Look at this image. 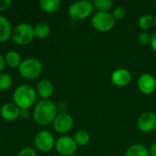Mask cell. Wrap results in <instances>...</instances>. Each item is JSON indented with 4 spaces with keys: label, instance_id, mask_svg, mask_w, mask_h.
Segmentation results:
<instances>
[{
    "label": "cell",
    "instance_id": "obj_18",
    "mask_svg": "<svg viewBox=\"0 0 156 156\" xmlns=\"http://www.w3.org/2000/svg\"><path fill=\"white\" fill-rule=\"evenodd\" d=\"M124 156H150L149 149L143 144H133L126 150Z\"/></svg>",
    "mask_w": 156,
    "mask_h": 156
},
{
    "label": "cell",
    "instance_id": "obj_15",
    "mask_svg": "<svg viewBox=\"0 0 156 156\" xmlns=\"http://www.w3.org/2000/svg\"><path fill=\"white\" fill-rule=\"evenodd\" d=\"M12 26L10 21L3 16H0V42H5L12 37Z\"/></svg>",
    "mask_w": 156,
    "mask_h": 156
},
{
    "label": "cell",
    "instance_id": "obj_30",
    "mask_svg": "<svg viewBox=\"0 0 156 156\" xmlns=\"http://www.w3.org/2000/svg\"><path fill=\"white\" fill-rule=\"evenodd\" d=\"M149 154H150V156H156V142L150 146Z\"/></svg>",
    "mask_w": 156,
    "mask_h": 156
},
{
    "label": "cell",
    "instance_id": "obj_34",
    "mask_svg": "<svg viewBox=\"0 0 156 156\" xmlns=\"http://www.w3.org/2000/svg\"><path fill=\"white\" fill-rule=\"evenodd\" d=\"M0 143H1V138H0Z\"/></svg>",
    "mask_w": 156,
    "mask_h": 156
},
{
    "label": "cell",
    "instance_id": "obj_32",
    "mask_svg": "<svg viewBox=\"0 0 156 156\" xmlns=\"http://www.w3.org/2000/svg\"><path fill=\"white\" fill-rule=\"evenodd\" d=\"M5 58L2 55H0V73H2L3 69H5Z\"/></svg>",
    "mask_w": 156,
    "mask_h": 156
},
{
    "label": "cell",
    "instance_id": "obj_21",
    "mask_svg": "<svg viewBox=\"0 0 156 156\" xmlns=\"http://www.w3.org/2000/svg\"><path fill=\"white\" fill-rule=\"evenodd\" d=\"M138 26L143 31H147L154 26V16L149 14L141 16L138 19Z\"/></svg>",
    "mask_w": 156,
    "mask_h": 156
},
{
    "label": "cell",
    "instance_id": "obj_5",
    "mask_svg": "<svg viewBox=\"0 0 156 156\" xmlns=\"http://www.w3.org/2000/svg\"><path fill=\"white\" fill-rule=\"evenodd\" d=\"M94 10L91 2L81 0L72 3L68 9V14L72 20L78 21L89 17Z\"/></svg>",
    "mask_w": 156,
    "mask_h": 156
},
{
    "label": "cell",
    "instance_id": "obj_1",
    "mask_svg": "<svg viewBox=\"0 0 156 156\" xmlns=\"http://www.w3.org/2000/svg\"><path fill=\"white\" fill-rule=\"evenodd\" d=\"M57 115L56 104L50 100H41L36 104L33 111V119L40 126H48L53 123Z\"/></svg>",
    "mask_w": 156,
    "mask_h": 156
},
{
    "label": "cell",
    "instance_id": "obj_19",
    "mask_svg": "<svg viewBox=\"0 0 156 156\" xmlns=\"http://www.w3.org/2000/svg\"><path fill=\"white\" fill-rule=\"evenodd\" d=\"M73 139L78 146H86L90 142V134L86 130H79L75 133Z\"/></svg>",
    "mask_w": 156,
    "mask_h": 156
},
{
    "label": "cell",
    "instance_id": "obj_16",
    "mask_svg": "<svg viewBox=\"0 0 156 156\" xmlns=\"http://www.w3.org/2000/svg\"><path fill=\"white\" fill-rule=\"evenodd\" d=\"M4 58H5V65L8 66L9 68H13V69H16V68L17 69L19 67L20 63L22 62L20 54L15 50L7 51L5 53Z\"/></svg>",
    "mask_w": 156,
    "mask_h": 156
},
{
    "label": "cell",
    "instance_id": "obj_8",
    "mask_svg": "<svg viewBox=\"0 0 156 156\" xmlns=\"http://www.w3.org/2000/svg\"><path fill=\"white\" fill-rule=\"evenodd\" d=\"M55 149L60 155L71 156L76 153L78 145L72 137L63 135L58 138V140L56 141Z\"/></svg>",
    "mask_w": 156,
    "mask_h": 156
},
{
    "label": "cell",
    "instance_id": "obj_26",
    "mask_svg": "<svg viewBox=\"0 0 156 156\" xmlns=\"http://www.w3.org/2000/svg\"><path fill=\"white\" fill-rule=\"evenodd\" d=\"M17 156H37L36 151L31 148V147H25V148H22L18 154Z\"/></svg>",
    "mask_w": 156,
    "mask_h": 156
},
{
    "label": "cell",
    "instance_id": "obj_4",
    "mask_svg": "<svg viewBox=\"0 0 156 156\" xmlns=\"http://www.w3.org/2000/svg\"><path fill=\"white\" fill-rule=\"evenodd\" d=\"M11 37L17 45H28L35 37L34 27L27 23H20L13 28Z\"/></svg>",
    "mask_w": 156,
    "mask_h": 156
},
{
    "label": "cell",
    "instance_id": "obj_36",
    "mask_svg": "<svg viewBox=\"0 0 156 156\" xmlns=\"http://www.w3.org/2000/svg\"><path fill=\"white\" fill-rule=\"evenodd\" d=\"M155 115H156V114H155Z\"/></svg>",
    "mask_w": 156,
    "mask_h": 156
},
{
    "label": "cell",
    "instance_id": "obj_3",
    "mask_svg": "<svg viewBox=\"0 0 156 156\" xmlns=\"http://www.w3.org/2000/svg\"><path fill=\"white\" fill-rule=\"evenodd\" d=\"M17 69L22 78L26 80H34L41 74L43 66L40 60L35 58H28L22 60Z\"/></svg>",
    "mask_w": 156,
    "mask_h": 156
},
{
    "label": "cell",
    "instance_id": "obj_6",
    "mask_svg": "<svg viewBox=\"0 0 156 156\" xmlns=\"http://www.w3.org/2000/svg\"><path fill=\"white\" fill-rule=\"evenodd\" d=\"M91 25L95 30L105 33L113 28L115 19L110 12H97L91 17Z\"/></svg>",
    "mask_w": 156,
    "mask_h": 156
},
{
    "label": "cell",
    "instance_id": "obj_2",
    "mask_svg": "<svg viewBox=\"0 0 156 156\" xmlns=\"http://www.w3.org/2000/svg\"><path fill=\"white\" fill-rule=\"evenodd\" d=\"M37 92L36 90L28 85L22 84L16 88L13 92V102L19 109H29L36 102Z\"/></svg>",
    "mask_w": 156,
    "mask_h": 156
},
{
    "label": "cell",
    "instance_id": "obj_22",
    "mask_svg": "<svg viewBox=\"0 0 156 156\" xmlns=\"http://www.w3.org/2000/svg\"><path fill=\"white\" fill-rule=\"evenodd\" d=\"M92 5L97 12H109L113 5V2L112 0H94Z\"/></svg>",
    "mask_w": 156,
    "mask_h": 156
},
{
    "label": "cell",
    "instance_id": "obj_14",
    "mask_svg": "<svg viewBox=\"0 0 156 156\" xmlns=\"http://www.w3.org/2000/svg\"><path fill=\"white\" fill-rule=\"evenodd\" d=\"M36 92L37 95H38V97H40L43 101L49 100L54 93V85L48 80H42L37 85Z\"/></svg>",
    "mask_w": 156,
    "mask_h": 156
},
{
    "label": "cell",
    "instance_id": "obj_35",
    "mask_svg": "<svg viewBox=\"0 0 156 156\" xmlns=\"http://www.w3.org/2000/svg\"><path fill=\"white\" fill-rule=\"evenodd\" d=\"M155 3H156V1H155Z\"/></svg>",
    "mask_w": 156,
    "mask_h": 156
},
{
    "label": "cell",
    "instance_id": "obj_29",
    "mask_svg": "<svg viewBox=\"0 0 156 156\" xmlns=\"http://www.w3.org/2000/svg\"><path fill=\"white\" fill-rule=\"evenodd\" d=\"M29 116V110L27 109H20L19 117L22 119H27Z\"/></svg>",
    "mask_w": 156,
    "mask_h": 156
},
{
    "label": "cell",
    "instance_id": "obj_12",
    "mask_svg": "<svg viewBox=\"0 0 156 156\" xmlns=\"http://www.w3.org/2000/svg\"><path fill=\"white\" fill-rule=\"evenodd\" d=\"M112 83L117 87H125L132 80V73L123 68L115 69L111 76Z\"/></svg>",
    "mask_w": 156,
    "mask_h": 156
},
{
    "label": "cell",
    "instance_id": "obj_20",
    "mask_svg": "<svg viewBox=\"0 0 156 156\" xmlns=\"http://www.w3.org/2000/svg\"><path fill=\"white\" fill-rule=\"evenodd\" d=\"M34 34H35V37H37L40 39L46 38L50 34V27L47 23H44V22L37 23L34 27Z\"/></svg>",
    "mask_w": 156,
    "mask_h": 156
},
{
    "label": "cell",
    "instance_id": "obj_28",
    "mask_svg": "<svg viewBox=\"0 0 156 156\" xmlns=\"http://www.w3.org/2000/svg\"><path fill=\"white\" fill-rule=\"evenodd\" d=\"M11 4H12L11 0H0V12L5 11L6 9H8Z\"/></svg>",
    "mask_w": 156,
    "mask_h": 156
},
{
    "label": "cell",
    "instance_id": "obj_25",
    "mask_svg": "<svg viewBox=\"0 0 156 156\" xmlns=\"http://www.w3.org/2000/svg\"><path fill=\"white\" fill-rule=\"evenodd\" d=\"M112 15L113 18L115 19V21L116 20H121V19H122V18H124L126 16L127 11L123 6H118L113 10Z\"/></svg>",
    "mask_w": 156,
    "mask_h": 156
},
{
    "label": "cell",
    "instance_id": "obj_23",
    "mask_svg": "<svg viewBox=\"0 0 156 156\" xmlns=\"http://www.w3.org/2000/svg\"><path fill=\"white\" fill-rule=\"evenodd\" d=\"M13 80L10 75L6 73H0V90L4 91L11 88Z\"/></svg>",
    "mask_w": 156,
    "mask_h": 156
},
{
    "label": "cell",
    "instance_id": "obj_10",
    "mask_svg": "<svg viewBox=\"0 0 156 156\" xmlns=\"http://www.w3.org/2000/svg\"><path fill=\"white\" fill-rule=\"evenodd\" d=\"M137 127L143 133H151L156 129V115L151 112L142 113L137 119Z\"/></svg>",
    "mask_w": 156,
    "mask_h": 156
},
{
    "label": "cell",
    "instance_id": "obj_17",
    "mask_svg": "<svg viewBox=\"0 0 156 156\" xmlns=\"http://www.w3.org/2000/svg\"><path fill=\"white\" fill-rule=\"evenodd\" d=\"M40 8L46 13H55L61 6L60 0H41L39 2Z\"/></svg>",
    "mask_w": 156,
    "mask_h": 156
},
{
    "label": "cell",
    "instance_id": "obj_11",
    "mask_svg": "<svg viewBox=\"0 0 156 156\" xmlns=\"http://www.w3.org/2000/svg\"><path fill=\"white\" fill-rule=\"evenodd\" d=\"M137 87L142 93L151 95L156 90V79L152 74L144 73L138 78Z\"/></svg>",
    "mask_w": 156,
    "mask_h": 156
},
{
    "label": "cell",
    "instance_id": "obj_27",
    "mask_svg": "<svg viewBox=\"0 0 156 156\" xmlns=\"http://www.w3.org/2000/svg\"><path fill=\"white\" fill-rule=\"evenodd\" d=\"M56 108H57V111H58V113H64V112H67V109H68V105L65 101H58L57 104H56Z\"/></svg>",
    "mask_w": 156,
    "mask_h": 156
},
{
    "label": "cell",
    "instance_id": "obj_31",
    "mask_svg": "<svg viewBox=\"0 0 156 156\" xmlns=\"http://www.w3.org/2000/svg\"><path fill=\"white\" fill-rule=\"evenodd\" d=\"M150 45H151L153 50L156 53V32L154 35H152V40H151V44Z\"/></svg>",
    "mask_w": 156,
    "mask_h": 156
},
{
    "label": "cell",
    "instance_id": "obj_13",
    "mask_svg": "<svg viewBox=\"0 0 156 156\" xmlns=\"http://www.w3.org/2000/svg\"><path fill=\"white\" fill-rule=\"evenodd\" d=\"M20 109L14 102H6L0 109V116L6 122H13L19 118Z\"/></svg>",
    "mask_w": 156,
    "mask_h": 156
},
{
    "label": "cell",
    "instance_id": "obj_7",
    "mask_svg": "<svg viewBox=\"0 0 156 156\" xmlns=\"http://www.w3.org/2000/svg\"><path fill=\"white\" fill-rule=\"evenodd\" d=\"M55 143L56 141L53 134L47 130L39 131L34 138L36 148L42 153H48L55 148Z\"/></svg>",
    "mask_w": 156,
    "mask_h": 156
},
{
    "label": "cell",
    "instance_id": "obj_9",
    "mask_svg": "<svg viewBox=\"0 0 156 156\" xmlns=\"http://www.w3.org/2000/svg\"><path fill=\"white\" fill-rule=\"evenodd\" d=\"M73 123V118L69 113H58L53 122V128L56 133L65 135L72 129Z\"/></svg>",
    "mask_w": 156,
    "mask_h": 156
},
{
    "label": "cell",
    "instance_id": "obj_24",
    "mask_svg": "<svg viewBox=\"0 0 156 156\" xmlns=\"http://www.w3.org/2000/svg\"><path fill=\"white\" fill-rule=\"evenodd\" d=\"M137 40L139 42V44L143 45V46H148L151 44V40H152V35L150 33H148L147 31H142L138 37H137Z\"/></svg>",
    "mask_w": 156,
    "mask_h": 156
},
{
    "label": "cell",
    "instance_id": "obj_33",
    "mask_svg": "<svg viewBox=\"0 0 156 156\" xmlns=\"http://www.w3.org/2000/svg\"><path fill=\"white\" fill-rule=\"evenodd\" d=\"M154 27H156V16H154Z\"/></svg>",
    "mask_w": 156,
    "mask_h": 156
}]
</instances>
